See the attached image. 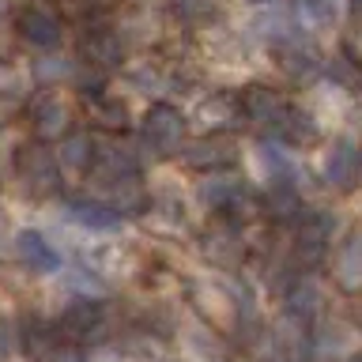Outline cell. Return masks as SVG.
<instances>
[{"label":"cell","mask_w":362,"mask_h":362,"mask_svg":"<svg viewBox=\"0 0 362 362\" xmlns=\"http://www.w3.org/2000/svg\"><path fill=\"white\" fill-rule=\"evenodd\" d=\"M30 121L42 140H61L72 129V110H68V102L61 95H38L30 106Z\"/></svg>","instance_id":"4"},{"label":"cell","mask_w":362,"mask_h":362,"mask_svg":"<svg viewBox=\"0 0 362 362\" xmlns=\"http://www.w3.org/2000/svg\"><path fill=\"white\" fill-rule=\"evenodd\" d=\"M294 11H298V23L305 30H325L336 23V0H294Z\"/></svg>","instance_id":"11"},{"label":"cell","mask_w":362,"mask_h":362,"mask_svg":"<svg viewBox=\"0 0 362 362\" xmlns=\"http://www.w3.org/2000/svg\"><path fill=\"white\" fill-rule=\"evenodd\" d=\"M19 260H23V264H30V268H38V272H49V268H57V249L45 242L42 234H27V230H23L19 234Z\"/></svg>","instance_id":"8"},{"label":"cell","mask_w":362,"mask_h":362,"mask_svg":"<svg viewBox=\"0 0 362 362\" xmlns=\"http://www.w3.org/2000/svg\"><path fill=\"white\" fill-rule=\"evenodd\" d=\"M185 158H189L192 166H211V170H219V166H226V163L234 158V151H230L226 144H208V140H204V144L192 147Z\"/></svg>","instance_id":"15"},{"label":"cell","mask_w":362,"mask_h":362,"mask_svg":"<svg viewBox=\"0 0 362 362\" xmlns=\"http://www.w3.org/2000/svg\"><path fill=\"white\" fill-rule=\"evenodd\" d=\"M238 113H242L245 121H253V124H264V129H279L283 117L291 113V106L276 95V90L249 87V90L238 95Z\"/></svg>","instance_id":"3"},{"label":"cell","mask_w":362,"mask_h":362,"mask_svg":"<svg viewBox=\"0 0 362 362\" xmlns=\"http://www.w3.org/2000/svg\"><path fill=\"white\" fill-rule=\"evenodd\" d=\"M279 57H283V68H287V72H294V76H298V72H313V68H317L313 49H302L298 42H287V45L279 49Z\"/></svg>","instance_id":"17"},{"label":"cell","mask_w":362,"mask_h":362,"mask_svg":"<svg viewBox=\"0 0 362 362\" xmlns=\"http://www.w3.org/2000/svg\"><path fill=\"white\" fill-rule=\"evenodd\" d=\"M57 163L76 166V170L90 166V163H95V144H90V136H68V140L61 144V155H57Z\"/></svg>","instance_id":"14"},{"label":"cell","mask_w":362,"mask_h":362,"mask_svg":"<svg viewBox=\"0 0 362 362\" xmlns=\"http://www.w3.org/2000/svg\"><path fill=\"white\" fill-rule=\"evenodd\" d=\"M79 53H83V61L95 64V68H117L124 61V42H121V34H113V30H90L83 38V45H79Z\"/></svg>","instance_id":"5"},{"label":"cell","mask_w":362,"mask_h":362,"mask_svg":"<svg viewBox=\"0 0 362 362\" xmlns=\"http://www.w3.org/2000/svg\"><path fill=\"white\" fill-rule=\"evenodd\" d=\"M102 325H106V313H102V305L98 302H76L72 310L64 313V332H72V336H95L102 332Z\"/></svg>","instance_id":"7"},{"label":"cell","mask_w":362,"mask_h":362,"mask_svg":"<svg viewBox=\"0 0 362 362\" xmlns=\"http://www.w3.org/2000/svg\"><path fill=\"white\" fill-rule=\"evenodd\" d=\"M355 170H358V158H355V151H351L347 144L336 147V151H328V158H325V174H328V181H332V185L347 189L351 181H355Z\"/></svg>","instance_id":"12"},{"label":"cell","mask_w":362,"mask_h":362,"mask_svg":"<svg viewBox=\"0 0 362 362\" xmlns=\"http://www.w3.org/2000/svg\"><path fill=\"white\" fill-rule=\"evenodd\" d=\"M174 4V16L177 19H185V23H204L211 16V0H170Z\"/></svg>","instance_id":"18"},{"label":"cell","mask_w":362,"mask_h":362,"mask_svg":"<svg viewBox=\"0 0 362 362\" xmlns=\"http://www.w3.org/2000/svg\"><path fill=\"white\" fill-rule=\"evenodd\" d=\"M204 200H208L215 211H230V208H238V204H245V192L234 177H208Z\"/></svg>","instance_id":"10"},{"label":"cell","mask_w":362,"mask_h":362,"mask_svg":"<svg viewBox=\"0 0 362 362\" xmlns=\"http://www.w3.org/2000/svg\"><path fill=\"white\" fill-rule=\"evenodd\" d=\"M181 136H185V117L174 106H151L144 117V144L155 147L158 155H170L181 147Z\"/></svg>","instance_id":"1"},{"label":"cell","mask_w":362,"mask_h":362,"mask_svg":"<svg viewBox=\"0 0 362 362\" xmlns=\"http://www.w3.org/2000/svg\"><path fill=\"white\" fill-rule=\"evenodd\" d=\"M45 362H79V355H76V351H53Z\"/></svg>","instance_id":"19"},{"label":"cell","mask_w":362,"mask_h":362,"mask_svg":"<svg viewBox=\"0 0 362 362\" xmlns=\"http://www.w3.org/2000/svg\"><path fill=\"white\" fill-rule=\"evenodd\" d=\"M197 117L204 129H226L230 121H238L242 113H238V98H226V95H215V98H204Z\"/></svg>","instance_id":"9"},{"label":"cell","mask_w":362,"mask_h":362,"mask_svg":"<svg viewBox=\"0 0 362 362\" xmlns=\"http://www.w3.org/2000/svg\"><path fill=\"white\" fill-rule=\"evenodd\" d=\"M68 215H72L76 223H83V226H95V230H106V226L117 223V211H113L110 204H87V200H76V204H68Z\"/></svg>","instance_id":"13"},{"label":"cell","mask_w":362,"mask_h":362,"mask_svg":"<svg viewBox=\"0 0 362 362\" xmlns=\"http://www.w3.org/2000/svg\"><path fill=\"white\" fill-rule=\"evenodd\" d=\"M19 34H23L30 45L49 49V45L61 42L64 19H61V11L49 8V4H27V8L19 11Z\"/></svg>","instance_id":"2"},{"label":"cell","mask_w":362,"mask_h":362,"mask_svg":"<svg viewBox=\"0 0 362 362\" xmlns=\"http://www.w3.org/2000/svg\"><path fill=\"white\" fill-rule=\"evenodd\" d=\"M19 170H23V177H27V185L30 189H49L57 174H61V163H57V155L49 151H42V147H34V151H27L19 158Z\"/></svg>","instance_id":"6"},{"label":"cell","mask_w":362,"mask_h":362,"mask_svg":"<svg viewBox=\"0 0 362 362\" xmlns=\"http://www.w3.org/2000/svg\"><path fill=\"white\" fill-rule=\"evenodd\" d=\"M95 117H98L102 124H110V129H124V121H129V110H124L121 98L98 95V98H95Z\"/></svg>","instance_id":"16"}]
</instances>
